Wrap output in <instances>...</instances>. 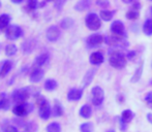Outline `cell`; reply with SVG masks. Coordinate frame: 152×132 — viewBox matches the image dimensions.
<instances>
[{
  "label": "cell",
  "instance_id": "obj_29",
  "mask_svg": "<svg viewBox=\"0 0 152 132\" xmlns=\"http://www.w3.org/2000/svg\"><path fill=\"white\" fill-rule=\"evenodd\" d=\"M48 58H49V56L47 54H42V55H40V56H38L37 58H36V60H35V64L37 65V66H42V65H44L45 63L47 62V60H48Z\"/></svg>",
  "mask_w": 152,
  "mask_h": 132
},
{
  "label": "cell",
  "instance_id": "obj_26",
  "mask_svg": "<svg viewBox=\"0 0 152 132\" xmlns=\"http://www.w3.org/2000/svg\"><path fill=\"white\" fill-rule=\"evenodd\" d=\"M113 16H114V12H110V10H102L100 12V18H102V20L104 21H111L113 18Z\"/></svg>",
  "mask_w": 152,
  "mask_h": 132
},
{
  "label": "cell",
  "instance_id": "obj_46",
  "mask_svg": "<svg viewBox=\"0 0 152 132\" xmlns=\"http://www.w3.org/2000/svg\"><path fill=\"white\" fill-rule=\"evenodd\" d=\"M47 1H53V0H47Z\"/></svg>",
  "mask_w": 152,
  "mask_h": 132
},
{
  "label": "cell",
  "instance_id": "obj_8",
  "mask_svg": "<svg viewBox=\"0 0 152 132\" xmlns=\"http://www.w3.org/2000/svg\"><path fill=\"white\" fill-rule=\"evenodd\" d=\"M60 37V30L57 26H51L50 28L47 30V39L51 42H54L58 40Z\"/></svg>",
  "mask_w": 152,
  "mask_h": 132
},
{
  "label": "cell",
  "instance_id": "obj_11",
  "mask_svg": "<svg viewBox=\"0 0 152 132\" xmlns=\"http://www.w3.org/2000/svg\"><path fill=\"white\" fill-rule=\"evenodd\" d=\"M102 41H104V37L100 34H92V35H90L87 38V44L90 46H99Z\"/></svg>",
  "mask_w": 152,
  "mask_h": 132
},
{
  "label": "cell",
  "instance_id": "obj_37",
  "mask_svg": "<svg viewBox=\"0 0 152 132\" xmlns=\"http://www.w3.org/2000/svg\"><path fill=\"white\" fill-rule=\"evenodd\" d=\"M6 132H20L15 126H8L6 128Z\"/></svg>",
  "mask_w": 152,
  "mask_h": 132
},
{
  "label": "cell",
  "instance_id": "obj_19",
  "mask_svg": "<svg viewBox=\"0 0 152 132\" xmlns=\"http://www.w3.org/2000/svg\"><path fill=\"white\" fill-rule=\"evenodd\" d=\"M143 32L148 36L152 35V20L151 19H148V20L145 21L144 25H143Z\"/></svg>",
  "mask_w": 152,
  "mask_h": 132
},
{
  "label": "cell",
  "instance_id": "obj_32",
  "mask_svg": "<svg viewBox=\"0 0 152 132\" xmlns=\"http://www.w3.org/2000/svg\"><path fill=\"white\" fill-rule=\"evenodd\" d=\"M38 5V2L37 0H28L27 1V8L29 10H34Z\"/></svg>",
  "mask_w": 152,
  "mask_h": 132
},
{
  "label": "cell",
  "instance_id": "obj_20",
  "mask_svg": "<svg viewBox=\"0 0 152 132\" xmlns=\"http://www.w3.org/2000/svg\"><path fill=\"white\" fill-rule=\"evenodd\" d=\"M0 108L3 110H7L10 108V101L5 94L0 95Z\"/></svg>",
  "mask_w": 152,
  "mask_h": 132
},
{
  "label": "cell",
  "instance_id": "obj_13",
  "mask_svg": "<svg viewBox=\"0 0 152 132\" xmlns=\"http://www.w3.org/2000/svg\"><path fill=\"white\" fill-rule=\"evenodd\" d=\"M104 62V56L102 53L99 52H94L90 56V63L93 65H99Z\"/></svg>",
  "mask_w": 152,
  "mask_h": 132
},
{
  "label": "cell",
  "instance_id": "obj_43",
  "mask_svg": "<svg viewBox=\"0 0 152 132\" xmlns=\"http://www.w3.org/2000/svg\"><path fill=\"white\" fill-rule=\"evenodd\" d=\"M107 132H115V130H113V129H111V130H109V131H107Z\"/></svg>",
  "mask_w": 152,
  "mask_h": 132
},
{
  "label": "cell",
  "instance_id": "obj_5",
  "mask_svg": "<svg viewBox=\"0 0 152 132\" xmlns=\"http://www.w3.org/2000/svg\"><path fill=\"white\" fill-rule=\"evenodd\" d=\"M23 31L20 26L18 25H10L5 30V36L10 40L18 39L20 36H22Z\"/></svg>",
  "mask_w": 152,
  "mask_h": 132
},
{
  "label": "cell",
  "instance_id": "obj_25",
  "mask_svg": "<svg viewBox=\"0 0 152 132\" xmlns=\"http://www.w3.org/2000/svg\"><path fill=\"white\" fill-rule=\"evenodd\" d=\"M143 64H144V62H143V61H142V62L140 63V65H139V67L137 68L136 72H134V78H132V82L137 83L139 80H140L141 75H142V72H143Z\"/></svg>",
  "mask_w": 152,
  "mask_h": 132
},
{
  "label": "cell",
  "instance_id": "obj_34",
  "mask_svg": "<svg viewBox=\"0 0 152 132\" xmlns=\"http://www.w3.org/2000/svg\"><path fill=\"white\" fill-rule=\"evenodd\" d=\"M96 3H97L98 6H100L102 8H108L109 5H110L109 0H96Z\"/></svg>",
  "mask_w": 152,
  "mask_h": 132
},
{
  "label": "cell",
  "instance_id": "obj_27",
  "mask_svg": "<svg viewBox=\"0 0 152 132\" xmlns=\"http://www.w3.org/2000/svg\"><path fill=\"white\" fill-rule=\"evenodd\" d=\"M74 25V20L70 18H64L60 22V26L63 29H68Z\"/></svg>",
  "mask_w": 152,
  "mask_h": 132
},
{
  "label": "cell",
  "instance_id": "obj_1",
  "mask_svg": "<svg viewBox=\"0 0 152 132\" xmlns=\"http://www.w3.org/2000/svg\"><path fill=\"white\" fill-rule=\"evenodd\" d=\"M109 62H110L111 66H113L114 68L122 69L126 65V57L122 53L116 51V52L111 53L110 58H109Z\"/></svg>",
  "mask_w": 152,
  "mask_h": 132
},
{
  "label": "cell",
  "instance_id": "obj_22",
  "mask_svg": "<svg viewBox=\"0 0 152 132\" xmlns=\"http://www.w3.org/2000/svg\"><path fill=\"white\" fill-rule=\"evenodd\" d=\"M33 48L34 46H32V42L30 40H27L24 44H22V52L24 54H30V53H32L33 52Z\"/></svg>",
  "mask_w": 152,
  "mask_h": 132
},
{
  "label": "cell",
  "instance_id": "obj_2",
  "mask_svg": "<svg viewBox=\"0 0 152 132\" xmlns=\"http://www.w3.org/2000/svg\"><path fill=\"white\" fill-rule=\"evenodd\" d=\"M85 23L88 29L92 31L98 30L102 26V22H100V17H98L96 14H89L87 15L86 19H85Z\"/></svg>",
  "mask_w": 152,
  "mask_h": 132
},
{
  "label": "cell",
  "instance_id": "obj_47",
  "mask_svg": "<svg viewBox=\"0 0 152 132\" xmlns=\"http://www.w3.org/2000/svg\"><path fill=\"white\" fill-rule=\"evenodd\" d=\"M151 1H152V0H151Z\"/></svg>",
  "mask_w": 152,
  "mask_h": 132
},
{
  "label": "cell",
  "instance_id": "obj_7",
  "mask_svg": "<svg viewBox=\"0 0 152 132\" xmlns=\"http://www.w3.org/2000/svg\"><path fill=\"white\" fill-rule=\"evenodd\" d=\"M104 90H102L100 87L96 86L92 89L91 91V98H92V103L94 105L98 106L102 103L104 101Z\"/></svg>",
  "mask_w": 152,
  "mask_h": 132
},
{
  "label": "cell",
  "instance_id": "obj_41",
  "mask_svg": "<svg viewBox=\"0 0 152 132\" xmlns=\"http://www.w3.org/2000/svg\"><path fill=\"white\" fill-rule=\"evenodd\" d=\"M147 119H148V121L152 124V114H148V115H147Z\"/></svg>",
  "mask_w": 152,
  "mask_h": 132
},
{
  "label": "cell",
  "instance_id": "obj_33",
  "mask_svg": "<svg viewBox=\"0 0 152 132\" xmlns=\"http://www.w3.org/2000/svg\"><path fill=\"white\" fill-rule=\"evenodd\" d=\"M54 115L56 117H60L62 115V107L59 102H55V106H54Z\"/></svg>",
  "mask_w": 152,
  "mask_h": 132
},
{
  "label": "cell",
  "instance_id": "obj_28",
  "mask_svg": "<svg viewBox=\"0 0 152 132\" xmlns=\"http://www.w3.org/2000/svg\"><path fill=\"white\" fill-rule=\"evenodd\" d=\"M139 16H140L139 12L137 9H134V8L126 12V18H127L128 20H137V19L139 18Z\"/></svg>",
  "mask_w": 152,
  "mask_h": 132
},
{
  "label": "cell",
  "instance_id": "obj_44",
  "mask_svg": "<svg viewBox=\"0 0 152 132\" xmlns=\"http://www.w3.org/2000/svg\"><path fill=\"white\" fill-rule=\"evenodd\" d=\"M0 7H1V0H0Z\"/></svg>",
  "mask_w": 152,
  "mask_h": 132
},
{
  "label": "cell",
  "instance_id": "obj_16",
  "mask_svg": "<svg viewBox=\"0 0 152 132\" xmlns=\"http://www.w3.org/2000/svg\"><path fill=\"white\" fill-rule=\"evenodd\" d=\"M12 63L10 62V61H4L3 64H2V67H1V70H0V76L1 78H4V76H6V74L8 73V72L10 71V69H12Z\"/></svg>",
  "mask_w": 152,
  "mask_h": 132
},
{
  "label": "cell",
  "instance_id": "obj_35",
  "mask_svg": "<svg viewBox=\"0 0 152 132\" xmlns=\"http://www.w3.org/2000/svg\"><path fill=\"white\" fill-rule=\"evenodd\" d=\"M145 100H146L147 103H149V104H151V105H152V91H151V92H149L148 94L145 96Z\"/></svg>",
  "mask_w": 152,
  "mask_h": 132
},
{
  "label": "cell",
  "instance_id": "obj_21",
  "mask_svg": "<svg viewBox=\"0 0 152 132\" xmlns=\"http://www.w3.org/2000/svg\"><path fill=\"white\" fill-rule=\"evenodd\" d=\"M57 86H58V84H57V82L55 80H52V78H50V80H47L46 83H45V89L48 91H53L55 90V89L57 88Z\"/></svg>",
  "mask_w": 152,
  "mask_h": 132
},
{
  "label": "cell",
  "instance_id": "obj_9",
  "mask_svg": "<svg viewBox=\"0 0 152 132\" xmlns=\"http://www.w3.org/2000/svg\"><path fill=\"white\" fill-rule=\"evenodd\" d=\"M111 31L115 35H124V25L121 21H115L111 25Z\"/></svg>",
  "mask_w": 152,
  "mask_h": 132
},
{
  "label": "cell",
  "instance_id": "obj_17",
  "mask_svg": "<svg viewBox=\"0 0 152 132\" xmlns=\"http://www.w3.org/2000/svg\"><path fill=\"white\" fill-rule=\"evenodd\" d=\"M96 70L95 69H90L87 71V73L85 74L84 80H83V87H87L91 83L92 78H94V74H95Z\"/></svg>",
  "mask_w": 152,
  "mask_h": 132
},
{
  "label": "cell",
  "instance_id": "obj_36",
  "mask_svg": "<svg viewBox=\"0 0 152 132\" xmlns=\"http://www.w3.org/2000/svg\"><path fill=\"white\" fill-rule=\"evenodd\" d=\"M119 125H120V128H121V130H122V131H124V130L126 129V123L124 122V121L122 120L121 118L119 119Z\"/></svg>",
  "mask_w": 152,
  "mask_h": 132
},
{
  "label": "cell",
  "instance_id": "obj_30",
  "mask_svg": "<svg viewBox=\"0 0 152 132\" xmlns=\"http://www.w3.org/2000/svg\"><path fill=\"white\" fill-rule=\"evenodd\" d=\"M81 132H92L93 131V124L92 123H83L80 127Z\"/></svg>",
  "mask_w": 152,
  "mask_h": 132
},
{
  "label": "cell",
  "instance_id": "obj_42",
  "mask_svg": "<svg viewBox=\"0 0 152 132\" xmlns=\"http://www.w3.org/2000/svg\"><path fill=\"white\" fill-rule=\"evenodd\" d=\"M122 1H123L124 3H132L134 0H122Z\"/></svg>",
  "mask_w": 152,
  "mask_h": 132
},
{
  "label": "cell",
  "instance_id": "obj_45",
  "mask_svg": "<svg viewBox=\"0 0 152 132\" xmlns=\"http://www.w3.org/2000/svg\"><path fill=\"white\" fill-rule=\"evenodd\" d=\"M150 12H151V15H152V7H151V9H150Z\"/></svg>",
  "mask_w": 152,
  "mask_h": 132
},
{
  "label": "cell",
  "instance_id": "obj_4",
  "mask_svg": "<svg viewBox=\"0 0 152 132\" xmlns=\"http://www.w3.org/2000/svg\"><path fill=\"white\" fill-rule=\"evenodd\" d=\"M32 110H33L32 104L24 102V103L17 104V105L14 107V110H12V112H14V114L18 117H25V116H27L29 112H31Z\"/></svg>",
  "mask_w": 152,
  "mask_h": 132
},
{
  "label": "cell",
  "instance_id": "obj_39",
  "mask_svg": "<svg viewBox=\"0 0 152 132\" xmlns=\"http://www.w3.org/2000/svg\"><path fill=\"white\" fill-rule=\"evenodd\" d=\"M10 1L12 2V3H16V4H20V3H22L24 0H10Z\"/></svg>",
  "mask_w": 152,
  "mask_h": 132
},
{
  "label": "cell",
  "instance_id": "obj_3",
  "mask_svg": "<svg viewBox=\"0 0 152 132\" xmlns=\"http://www.w3.org/2000/svg\"><path fill=\"white\" fill-rule=\"evenodd\" d=\"M37 102L39 104V112H39V117L42 120H48L51 116V112H52L49 102L42 97L40 99H37Z\"/></svg>",
  "mask_w": 152,
  "mask_h": 132
},
{
  "label": "cell",
  "instance_id": "obj_14",
  "mask_svg": "<svg viewBox=\"0 0 152 132\" xmlns=\"http://www.w3.org/2000/svg\"><path fill=\"white\" fill-rule=\"evenodd\" d=\"M10 18L8 15L2 14L1 16H0V32L6 30V28L10 26Z\"/></svg>",
  "mask_w": 152,
  "mask_h": 132
},
{
  "label": "cell",
  "instance_id": "obj_38",
  "mask_svg": "<svg viewBox=\"0 0 152 132\" xmlns=\"http://www.w3.org/2000/svg\"><path fill=\"white\" fill-rule=\"evenodd\" d=\"M134 56H136V53H134V52H129L127 54V58L129 59V60H132Z\"/></svg>",
  "mask_w": 152,
  "mask_h": 132
},
{
  "label": "cell",
  "instance_id": "obj_18",
  "mask_svg": "<svg viewBox=\"0 0 152 132\" xmlns=\"http://www.w3.org/2000/svg\"><path fill=\"white\" fill-rule=\"evenodd\" d=\"M91 112H92L91 107L89 105H87V104H85V105H83L82 107H81L80 116L82 117V118H84V119H89V118H90V116H91Z\"/></svg>",
  "mask_w": 152,
  "mask_h": 132
},
{
  "label": "cell",
  "instance_id": "obj_24",
  "mask_svg": "<svg viewBox=\"0 0 152 132\" xmlns=\"http://www.w3.org/2000/svg\"><path fill=\"white\" fill-rule=\"evenodd\" d=\"M47 132H61V127L59 123L53 122L51 124H49L46 128Z\"/></svg>",
  "mask_w": 152,
  "mask_h": 132
},
{
  "label": "cell",
  "instance_id": "obj_40",
  "mask_svg": "<svg viewBox=\"0 0 152 132\" xmlns=\"http://www.w3.org/2000/svg\"><path fill=\"white\" fill-rule=\"evenodd\" d=\"M140 3H134V6H132V8H134V9H137V10H138L139 9V8H140Z\"/></svg>",
  "mask_w": 152,
  "mask_h": 132
},
{
  "label": "cell",
  "instance_id": "obj_15",
  "mask_svg": "<svg viewBox=\"0 0 152 132\" xmlns=\"http://www.w3.org/2000/svg\"><path fill=\"white\" fill-rule=\"evenodd\" d=\"M90 3H91L90 0H80L75 5V9L77 12H84V10L88 9L89 6H90Z\"/></svg>",
  "mask_w": 152,
  "mask_h": 132
},
{
  "label": "cell",
  "instance_id": "obj_6",
  "mask_svg": "<svg viewBox=\"0 0 152 132\" xmlns=\"http://www.w3.org/2000/svg\"><path fill=\"white\" fill-rule=\"evenodd\" d=\"M29 92L26 89H18V90H15L12 94V100L16 102L17 104H21L26 102V100L29 98Z\"/></svg>",
  "mask_w": 152,
  "mask_h": 132
},
{
  "label": "cell",
  "instance_id": "obj_12",
  "mask_svg": "<svg viewBox=\"0 0 152 132\" xmlns=\"http://www.w3.org/2000/svg\"><path fill=\"white\" fill-rule=\"evenodd\" d=\"M42 78H44V70L40 69V68H36L31 72L29 80L32 83H38L39 81L42 80Z\"/></svg>",
  "mask_w": 152,
  "mask_h": 132
},
{
  "label": "cell",
  "instance_id": "obj_23",
  "mask_svg": "<svg viewBox=\"0 0 152 132\" xmlns=\"http://www.w3.org/2000/svg\"><path fill=\"white\" fill-rule=\"evenodd\" d=\"M132 118H134V114H132V110H125L123 112H122V116H121V119L124 121V122L127 124V123H129L130 121L132 120Z\"/></svg>",
  "mask_w": 152,
  "mask_h": 132
},
{
  "label": "cell",
  "instance_id": "obj_10",
  "mask_svg": "<svg viewBox=\"0 0 152 132\" xmlns=\"http://www.w3.org/2000/svg\"><path fill=\"white\" fill-rule=\"evenodd\" d=\"M83 95V91L82 89H70L67 93V99L70 101H78L81 99Z\"/></svg>",
  "mask_w": 152,
  "mask_h": 132
},
{
  "label": "cell",
  "instance_id": "obj_31",
  "mask_svg": "<svg viewBox=\"0 0 152 132\" xmlns=\"http://www.w3.org/2000/svg\"><path fill=\"white\" fill-rule=\"evenodd\" d=\"M17 53V46L15 44H8L5 48V54L7 56H14Z\"/></svg>",
  "mask_w": 152,
  "mask_h": 132
}]
</instances>
